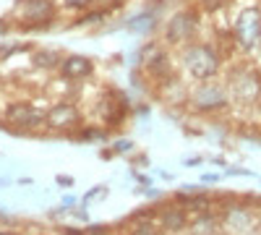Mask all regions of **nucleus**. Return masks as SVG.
<instances>
[{
  "label": "nucleus",
  "mask_w": 261,
  "mask_h": 235,
  "mask_svg": "<svg viewBox=\"0 0 261 235\" xmlns=\"http://www.w3.org/2000/svg\"><path fill=\"white\" fill-rule=\"evenodd\" d=\"M0 235H21V232H13V230H0Z\"/></svg>",
  "instance_id": "14"
},
{
  "label": "nucleus",
  "mask_w": 261,
  "mask_h": 235,
  "mask_svg": "<svg viewBox=\"0 0 261 235\" xmlns=\"http://www.w3.org/2000/svg\"><path fill=\"white\" fill-rule=\"evenodd\" d=\"M193 29H196V16L188 11H180L167 21V39H172V42L188 39L193 34Z\"/></svg>",
  "instance_id": "7"
},
{
  "label": "nucleus",
  "mask_w": 261,
  "mask_h": 235,
  "mask_svg": "<svg viewBox=\"0 0 261 235\" xmlns=\"http://www.w3.org/2000/svg\"><path fill=\"white\" fill-rule=\"evenodd\" d=\"M55 16L53 0H21L18 3V18L27 24H45Z\"/></svg>",
  "instance_id": "4"
},
{
  "label": "nucleus",
  "mask_w": 261,
  "mask_h": 235,
  "mask_svg": "<svg viewBox=\"0 0 261 235\" xmlns=\"http://www.w3.org/2000/svg\"><path fill=\"white\" fill-rule=\"evenodd\" d=\"M6 118L11 123H16L21 131H34V128H39V125H47V115H42V110L32 108V105H27V102L11 105Z\"/></svg>",
  "instance_id": "2"
},
{
  "label": "nucleus",
  "mask_w": 261,
  "mask_h": 235,
  "mask_svg": "<svg viewBox=\"0 0 261 235\" xmlns=\"http://www.w3.org/2000/svg\"><path fill=\"white\" fill-rule=\"evenodd\" d=\"M6 32V24H3V21H0V34H3Z\"/></svg>",
  "instance_id": "15"
},
{
  "label": "nucleus",
  "mask_w": 261,
  "mask_h": 235,
  "mask_svg": "<svg viewBox=\"0 0 261 235\" xmlns=\"http://www.w3.org/2000/svg\"><path fill=\"white\" fill-rule=\"evenodd\" d=\"M183 66L193 79L206 81L220 71V55H217V50L209 47V45H191L183 53Z\"/></svg>",
  "instance_id": "1"
},
{
  "label": "nucleus",
  "mask_w": 261,
  "mask_h": 235,
  "mask_svg": "<svg viewBox=\"0 0 261 235\" xmlns=\"http://www.w3.org/2000/svg\"><path fill=\"white\" fill-rule=\"evenodd\" d=\"M34 63H37L39 68H55V66H60V63H63V58L58 53H50V50H39L34 55Z\"/></svg>",
  "instance_id": "11"
},
{
  "label": "nucleus",
  "mask_w": 261,
  "mask_h": 235,
  "mask_svg": "<svg viewBox=\"0 0 261 235\" xmlns=\"http://www.w3.org/2000/svg\"><path fill=\"white\" fill-rule=\"evenodd\" d=\"M235 34L246 47H253L261 39V16L258 11H243L235 21Z\"/></svg>",
  "instance_id": "3"
},
{
  "label": "nucleus",
  "mask_w": 261,
  "mask_h": 235,
  "mask_svg": "<svg viewBox=\"0 0 261 235\" xmlns=\"http://www.w3.org/2000/svg\"><path fill=\"white\" fill-rule=\"evenodd\" d=\"M134 235H160V230L154 227V222H139Z\"/></svg>",
  "instance_id": "12"
},
{
  "label": "nucleus",
  "mask_w": 261,
  "mask_h": 235,
  "mask_svg": "<svg viewBox=\"0 0 261 235\" xmlns=\"http://www.w3.org/2000/svg\"><path fill=\"white\" fill-rule=\"evenodd\" d=\"M193 105L199 110H220L227 105V97L220 87H214V84H209V87H201L193 92Z\"/></svg>",
  "instance_id": "6"
},
{
  "label": "nucleus",
  "mask_w": 261,
  "mask_h": 235,
  "mask_svg": "<svg viewBox=\"0 0 261 235\" xmlns=\"http://www.w3.org/2000/svg\"><path fill=\"white\" fill-rule=\"evenodd\" d=\"M63 3L68 6V8H76V11H79V8H86V6L92 3V0H63Z\"/></svg>",
  "instance_id": "13"
},
{
  "label": "nucleus",
  "mask_w": 261,
  "mask_h": 235,
  "mask_svg": "<svg viewBox=\"0 0 261 235\" xmlns=\"http://www.w3.org/2000/svg\"><path fill=\"white\" fill-rule=\"evenodd\" d=\"M81 115L73 105L63 102V105H55V108L47 113V125L55 128V131H71L73 125H79Z\"/></svg>",
  "instance_id": "5"
},
{
  "label": "nucleus",
  "mask_w": 261,
  "mask_h": 235,
  "mask_svg": "<svg viewBox=\"0 0 261 235\" xmlns=\"http://www.w3.org/2000/svg\"><path fill=\"white\" fill-rule=\"evenodd\" d=\"M89 73H92V60L86 55H68L60 63V76L63 79L79 81V79H86Z\"/></svg>",
  "instance_id": "8"
},
{
  "label": "nucleus",
  "mask_w": 261,
  "mask_h": 235,
  "mask_svg": "<svg viewBox=\"0 0 261 235\" xmlns=\"http://www.w3.org/2000/svg\"><path fill=\"white\" fill-rule=\"evenodd\" d=\"M258 92H261V81H258V76L256 73H241V76H235V81H232V94L238 97V99H253V97H258Z\"/></svg>",
  "instance_id": "9"
},
{
  "label": "nucleus",
  "mask_w": 261,
  "mask_h": 235,
  "mask_svg": "<svg viewBox=\"0 0 261 235\" xmlns=\"http://www.w3.org/2000/svg\"><path fill=\"white\" fill-rule=\"evenodd\" d=\"M160 225L170 232H175V230H183L188 225V215H186V209L180 206H170L167 212H162V217H160Z\"/></svg>",
  "instance_id": "10"
}]
</instances>
